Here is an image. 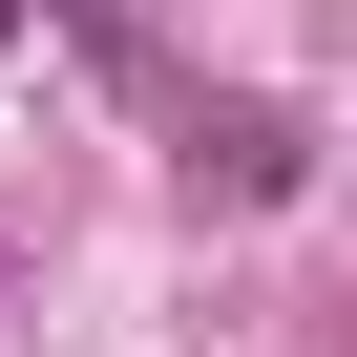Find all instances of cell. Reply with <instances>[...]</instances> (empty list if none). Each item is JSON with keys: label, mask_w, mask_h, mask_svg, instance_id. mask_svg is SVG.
<instances>
[{"label": "cell", "mask_w": 357, "mask_h": 357, "mask_svg": "<svg viewBox=\"0 0 357 357\" xmlns=\"http://www.w3.org/2000/svg\"><path fill=\"white\" fill-rule=\"evenodd\" d=\"M22 22H43V0H0V43H22Z\"/></svg>", "instance_id": "cell-2"}, {"label": "cell", "mask_w": 357, "mask_h": 357, "mask_svg": "<svg viewBox=\"0 0 357 357\" xmlns=\"http://www.w3.org/2000/svg\"><path fill=\"white\" fill-rule=\"evenodd\" d=\"M0 315H22V252H0Z\"/></svg>", "instance_id": "cell-3"}, {"label": "cell", "mask_w": 357, "mask_h": 357, "mask_svg": "<svg viewBox=\"0 0 357 357\" xmlns=\"http://www.w3.org/2000/svg\"><path fill=\"white\" fill-rule=\"evenodd\" d=\"M294 190H315L294 105H190V211H294Z\"/></svg>", "instance_id": "cell-1"}]
</instances>
